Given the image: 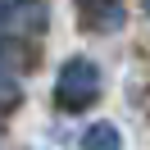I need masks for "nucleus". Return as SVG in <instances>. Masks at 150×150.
<instances>
[{
	"label": "nucleus",
	"instance_id": "nucleus-1",
	"mask_svg": "<svg viewBox=\"0 0 150 150\" xmlns=\"http://www.w3.org/2000/svg\"><path fill=\"white\" fill-rule=\"evenodd\" d=\"M100 96V68L91 64L86 55H73L64 68H59V82H55V105L68 114H82L96 105Z\"/></svg>",
	"mask_w": 150,
	"mask_h": 150
},
{
	"label": "nucleus",
	"instance_id": "nucleus-2",
	"mask_svg": "<svg viewBox=\"0 0 150 150\" xmlns=\"http://www.w3.org/2000/svg\"><path fill=\"white\" fill-rule=\"evenodd\" d=\"M77 18L91 32H114L123 28V0H77Z\"/></svg>",
	"mask_w": 150,
	"mask_h": 150
},
{
	"label": "nucleus",
	"instance_id": "nucleus-3",
	"mask_svg": "<svg viewBox=\"0 0 150 150\" xmlns=\"http://www.w3.org/2000/svg\"><path fill=\"white\" fill-rule=\"evenodd\" d=\"M77 150H123V137H118L114 123H96V127L82 132V146Z\"/></svg>",
	"mask_w": 150,
	"mask_h": 150
},
{
	"label": "nucleus",
	"instance_id": "nucleus-4",
	"mask_svg": "<svg viewBox=\"0 0 150 150\" xmlns=\"http://www.w3.org/2000/svg\"><path fill=\"white\" fill-rule=\"evenodd\" d=\"M146 14H150V0H146Z\"/></svg>",
	"mask_w": 150,
	"mask_h": 150
}]
</instances>
